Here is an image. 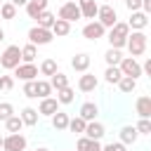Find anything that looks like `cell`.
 I'll use <instances>...</instances> for the list:
<instances>
[{"label": "cell", "mask_w": 151, "mask_h": 151, "mask_svg": "<svg viewBox=\"0 0 151 151\" xmlns=\"http://www.w3.org/2000/svg\"><path fill=\"white\" fill-rule=\"evenodd\" d=\"M127 35H130V26L125 21H116L111 28H109V45L113 50H123L125 42H127Z\"/></svg>", "instance_id": "cell-1"}, {"label": "cell", "mask_w": 151, "mask_h": 151, "mask_svg": "<svg viewBox=\"0 0 151 151\" xmlns=\"http://www.w3.org/2000/svg\"><path fill=\"white\" fill-rule=\"evenodd\" d=\"M146 45H149V38H146L144 31H132V33L127 35V42H125L130 57H134V59L142 57V54L146 52Z\"/></svg>", "instance_id": "cell-2"}, {"label": "cell", "mask_w": 151, "mask_h": 151, "mask_svg": "<svg viewBox=\"0 0 151 151\" xmlns=\"http://www.w3.org/2000/svg\"><path fill=\"white\" fill-rule=\"evenodd\" d=\"M19 64H21V47L19 45H7L0 54V66L7 68V71H14Z\"/></svg>", "instance_id": "cell-3"}, {"label": "cell", "mask_w": 151, "mask_h": 151, "mask_svg": "<svg viewBox=\"0 0 151 151\" xmlns=\"http://www.w3.org/2000/svg\"><path fill=\"white\" fill-rule=\"evenodd\" d=\"M26 137L21 132H9L7 137H2V149L5 151H26Z\"/></svg>", "instance_id": "cell-4"}, {"label": "cell", "mask_w": 151, "mask_h": 151, "mask_svg": "<svg viewBox=\"0 0 151 151\" xmlns=\"http://www.w3.org/2000/svg\"><path fill=\"white\" fill-rule=\"evenodd\" d=\"M97 21H99L104 28H111V26L118 21L116 7H113V5H99V9H97Z\"/></svg>", "instance_id": "cell-5"}, {"label": "cell", "mask_w": 151, "mask_h": 151, "mask_svg": "<svg viewBox=\"0 0 151 151\" xmlns=\"http://www.w3.org/2000/svg\"><path fill=\"white\" fill-rule=\"evenodd\" d=\"M118 68H120L123 76H130V78H134V80L142 76V64H139L134 57H123L120 64H118Z\"/></svg>", "instance_id": "cell-6"}, {"label": "cell", "mask_w": 151, "mask_h": 151, "mask_svg": "<svg viewBox=\"0 0 151 151\" xmlns=\"http://www.w3.org/2000/svg\"><path fill=\"white\" fill-rule=\"evenodd\" d=\"M52 31L50 28H40V26H33L28 31V42L31 45H50L52 42Z\"/></svg>", "instance_id": "cell-7"}, {"label": "cell", "mask_w": 151, "mask_h": 151, "mask_svg": "<svg viewBox=\"0 0 151 151\" xmlns=\"http://www.w3.org/2000/svg\"><path fill=\"white\" fill-rule=\"evenodd\" d=\"M106 35V28L99 24V21H87L85 26H83V38H87V40H92V42H97V40H101Z\"/></svg>", "instance_id": "cell-8"}, {"label": "cell", "mask_w": 151, "mask_h": 151, "mask_svg": "<svg viewBox=\"0 0 151 151\" xmlns=\"http://www.w3.org/2000/svg\"><path fill=\"white\" fill-rule=\"evenodd\" d=\"M59 19H64V21H68V24L83 19V17H80V7H78V2H64V5L59 7Z\"/></svg>", "instance_id": "cell-9"}, {"label": "cell", "mask_w": 151, "mask_h": 151, "mask_svg": "<svg viewBox=\"0 0 151 151\" xmlns=\"http://www.w3.org/2000/svg\"><path fill=\"white\" fill-rule=\"evenodd\" d=\"M14 76H17L19 80H24V83H26V80H38V66H35V64H24V61H21V64L14 68Z\"/></svg>", "instance_id": "cell-10"}, {"label": "cell", "mask_w": 151, "mask_h": 151, "mask_svg": "<svg viewBox=\"0 0 151 151\" xmlns=\"http://www.w3.org/2000/svg\"><path fill=\"white\" fill-rule=\"evenodd\" d=\"M127 26H130V31H144V28L149 26V14H144L142 9L130 12V21H127Z\"/></svg>", "instance_id": "cell-11"}, {"label": "cell", "mask_w": 151, "mask_h": 151, "mask_svg": "<svg viewBox=\"0 0 151 151\" xmlns=\"http://www.w3.org/2000/svg\"><path fill=\"white\" fill-rule=\"evenodd\" d=\"M59 106H61V104L57 101V97H42V99H40V106H38V113L50 118V116H54V113L59 111Z\"/></svg>", "instance_id": "cell-12"}, {"label": "cell", "mask_w": 151, "mask_h": 151, "mask_svg": "<svg viewBox=\"0 0 151 151\" xmlns=\"http://www.w3.org/2000/svg\"><path fill=\"white\" fill-rule=\"evenodd\" d=\"M97 85H99V80H97L94 73H87V71H85V73L78 78V90H80V92H94Z\"/></svg>", "instance_id": "cell-13"}, {"label": "cell", "mask_w": 151, "mask_h": 151, "mask_svg": "<svg viewBox=\"0 0 151 151\" xmlns=\"http://www.w3.org/2000/svg\"><path fill=\"white\" fill-rule=\"evenodd\" d=\"M78 7H80V17L83 19H97V9H99V5H97V0H78Z\"/></svg>", "instance_id": "cell-14"}, {"label": "cell", "mask_w": 151, "mask_h": 151, "mask_svg": "<svg viewBox=\"0 0 151 151\" xmlns=\"http://www.w3.org/2000/svg\"><path fill=\"white\" fill-rule=\"evenodd\" d=\"M134 109H137V116L139 118H151V97H146V94L137 97Z\"/></svg>", "instance_id": "cell-15"}, {"label": "cell", "mask_w": 151, "mask_h": 151, "mask_svg": "<svg viewBox=\"0 0 151 151\" xmlns=\"http://www.w3.org/2000/svg\"><path fill=\"white\" fill-rule=\"evenodd\" d=\"M90 64H92V59H90V54H85V52H80V54H76V57L71 59L73 71H78V73H85V71L90 68Z\"/></svg>", "instance_id": "cell-16"}, {"label": "cell", "mask_w": 151, "mask_h": 151, "mask_svg": "<svg viewBox=\"0 0 151 151\" xmlns=\"http://www.w3.org/2000/svg\"><path fill=\"white\" fill-rule=\"evenodd\" d=\"M76 151H101V144H99V139H90L83 134L76 142Z\"/></svg>", "instance_id": "cell-17"}, {"label": "cell", "mask_w": 151, "mask_h": 151, "mask_svg": "<svg viewBox=\"0 0 151 151\" xmlns=\"http://www.w3.org/2000/svg\"><path fill=\"white\" fill-rule=\"evenodd\" d=\"M104 132H106V130H104V125H101V123L90 120V123L85 125V132H83V134H85V137H90V139H101V137H104Z\"/></svg>", "instance_id": "cell-18"}, {"label": "cell", "mask_w": 151, "mask_h": 151, "mask_svg": "<svg viewBox=\"0 0 151 151\" xmlns=\"http://www.w3.org/2000/svg\"><path fill=\"white\" fill-rule=\"evenodd\" d=\"M47 2H50V0H28V2H26V14H28L31 19H35L40 12L47 9Z\"/></svg>", "instance_id": "cell-19"}, {"label": "cell", "mask_w": 151, "mask_h": 151, "mask_svg": "<svg viewBox=\"0 0 151 151\" xmlns=\"http://www.w3.org/2000/svg\"><path fill=\"white\" fill-rule=\"evenodd\" d=\"M50 31H52V35H54V38H64V35H68V33H71V24H68V21H64V19H59V17H57V19H54V24H52V28H50Z\"/></svg>", "instance_id": "cell-20"}, {"label": "cell", "mask_w": 151, "mask_h": 151, "mask_svg": "<svg viewBox=\"0 0 151 151\" xmlns=\"http://www.w3.org/2000/svg\"><path fill=\"white\" fill-rule=\"evenodd\" d=\"M97 113H99V106H97L94 101H85V104L80 106V113H78V116H80L83 120H87V123H90V120H94V118H97Z\"/></svg>", "instance_id": "cell-21"}, {"label": "cell", "mask_w": 151, "mask_h": 151, "mask_svg": "<svg viewBox=\"0 0 151 151\" xmlns=\"http://www.w3.org/2000/svg\"><path fill=\"white\" fill-rule=\"evenodd\" d=\"M19 118H21V123H24V125L33 127V125H38V118H40V113H38V109H31V106H26V109L19 113Z\"/></svg>", "instance_id": "cell-22"}, {"label": "cell", "mask_w": 151, "mask_h": 151, "mask_svg": "<svg viewBox=\"0 0 151 151\" xmlns=\"http://www.w3.org/2000/svg\"><path fill=\"white\" fill-rule=\"evenodd\" d=\"M116 85H118V90H120L123 94H132V92L137 90V80L130 78V76H120V80H118Z\"/></svg>", "instance_id": "cell-23"}, {"label": "cell", "mask_w": 151, "mask_h": 151, "mask_svg": "<svg viewBox=\"0 0 151 151\" xmlns=\"http://www.w3.org/2000/svg\"><path fill=\"white\" fill-rule=\"evenodd\" d=\"M50 118H52V127H54L57 132L66 130V127H68V120H71V118H68V113H64V111H57V113H54V116H50Z\"/></svg>", "instance_id": "cell-24"}, {"label": "cell", "mask_w": 151, "mask_h": 151, "mask_svg": "<svg viewBox=\"0 0 151 151\" xmlns=\"http://www.w3.org/2000/svg\"><path fill=\"white\" fill-rule=\"evenodd\" d=\"M137 130H134V125H125V127H120V142L125 144V146H130V144H134L137 142Z\"/></svg>", "instance_id": "cell-25"}, {"label": "cell", "mask_w": 151, "mask_h": 151, "mask_svg": "<svg viewBox=\"0 0 151 151\" xmlns=\"http://www.w3.org/2000/svg\"><path fill=\"white\" fill-rule=\"evenodd\" d=\"M73 99H76V90H73L71 85L57 90V101H59V104H73Z\"/></svg>", "instance_id": "cell-26"}, {"label": "cell", "mask_w": 151, "mask_h": 151, "mask_svg": "<svg viewBox=\"0 0 151 151\" xmlns=\"http://www.w3.org/2000/svg\"><path fill=\"white\" fill-rule=\"evenodd\" d=\"M38 71H40V76H47V78H50V76H54L59 68H57V61H54V59H42Z\"/></svg>", "instance_id": "cell-27"}, {"label": "cell", "mask_w": 151, "mask_h": 151, "mask_svg": "<svg viewBox=\"0 0 151 151\" xmlns=\"http://www.w3.org/2000/svg\"><path fill=\"white\" fill-rule=\"evenodd\" d=\"M54 19H57V17H54L52 12H47V9H45V12H40V14L35 17V21H38V26H40V28H52Z\"/></svg>", "instance_id": "cell-28"}, {"label": "cell", "mask_w": 151, "mask_h": 151, "mask_svg": "<svg viewBox=\"0 0 151 151\" xmlns=\"http://www.w3.org/2000/svg\"><path fill=\"white\" fill-rule=\"evenodd\" d=\"M35 57H38L35 45H31V42H28V45H24V47H21V61H24V64H33V59H35Z\"/></svg>", "instance_id": "cell-29"}, {"label": "cell", "mask_w": 151, "mask_h": 151, "mask_svg": "<svg viewBox=\"0 0 151 151\" xmlns=\"http://www.w3.org/2000/svg\"><path fill=\"white\" fill-rule=\"evenodd\" d=\"M120 68L118 66H106V71H104V80L109 83V85H116L118 80H120Z\"/></svg>", "instance_id": "cell-30"}, {"label": "cell", "mask_w": 151, "mask_h": 151, "mask_svg": "<svg viewBox=\"0 0 151 151\" xmlns=\"http://www.w3.org/2000/svg\"><path fill=\"white\" fill-rule=\"evenodd\" d=\"M50 85H52V90H61V87L68 85V76H64L61 71H57L54 76H50Z\"/></svg>", "instance_id": "cell-31"}, {"label": "cell", "mask_w": 151, "mask_h": 151, "mask_svg": "<svg viewBox=\"0 0 151 151\" xmlns=\"http://www.w3.org/2000/svg\"><path fill=\"white\" fill-rule=\"evenodd\" d=\"M54 90H52V85H50V80H35V97H50Z\"/></svg>", "instance_id": "cell-32"}, {"label": "cell", "mask_w": 151, "mask_h": 151, "mask_svg": "<svg viewBox=\"0 0 151 151\" xmlns=\"http://www.w3.org/2000/svg\"><path fill=\"white\" fill-rule=\"evenodd\" d=\"M104 59H106V66H118V64H120V59H123V54H120V50L109 47V50H106V54H104Z\"/></svg>", "instance_id": "cell-33"}, {"label": "cell", "mask_w": 151, "mask_h": 151, "mask_svg": "<svg viewBox=\"0 0 151 151\" xmlns=\"http://www.w3.org/2000/svg\"><path fill=\"white\" fill-rule=\"evenodd\" d=\"M85 125H87V120H83L80 116H76V118L68 120V127H66V130H71V132H76V134H83V132H85Z\"/></svg>", "instance_id": "cell-34"}, {"label": "cell", "mask_w": 151, "mask_h": 151, "mask_svg": "<svg viewBox=\"0 0 151 151\" xmlns=\"http://www.w3.org/2000/svg\"><path fill=\"white\" fill-rule=\"evenodd\" d=\"M5 127H7V132H21L24 123H21V118H19V116H9V118L5 120Z\"/></svg>", "instance_id": "cell-35"}, {"label": "cell", "mask_w": 151, "mask_h": 151, "mask_svg": "<svg viewBox=\"0 0 151 151\" xmlns=\"http://www.w3.org/2000/svg\"><path fill=\"white\" fill-rule=\"evenodd\" d=\"M17 17V7L7 0V2H2L0 5V19H14Z\"/></svg>", "instance_id": "cell-36"}, {"label": "cell", "mask_w": 151, "mask_h": 151, "mask_svg": "<svg viewBox=\"0 0 151 151\" xmlns=\"http://www.w3.org/2000/svg\"><path fill=\"white\" fill-rule=\"evenodd\" d=\"M137 134H151V120L149 118H139V123L134 125Z\"/></svg>", "instance_id": "cell-37"}, {"label": "cell", "mask_w": 151, "mask_h": 151, "mask_svg": "<svg viewBox=\"0 0 151 151\" xmlns=\"http://www.w3.org/2000/svg\"><path fill=\"white\" fill-rule=\"evenodd\" d=\"M9 116H14V106H12L9 101H2V104H0V120L5 123Z\"/></svg>", "instance_id": "cell-38"}, {"label": "cell", "mask_w": 151, "mask_h": 151, "mask_svg": "<svg viewBox=\"0 0 151 151\" xmlns=\"http://www.w3.org/2000/svg\"><path fill=\"white\" fill-rule=\"evenodd\" d=\"M24 97L38 99V97H35V80H26V83H24Z\"/></svg>", "instance_id": "cell-39"}, {"label": "cell", "mask_w": 151, "mask_h": 151, "mask_svg": "<svg viewBox=\"0 0 151 151\" xmlns=\"http://www.w3.org/2000/svg\"><path fill=\"white\" fill-rule=\"evenodd\" d=\"M101 151H127V146H125L123 142H111V144L101 146Z\"/></svg>", "instance_id": "cell-40"}, {"label": "cell", "mask_w": 151, "mask_h": 151, "mask_svg": "<svg viewBox=\"0 0 151 151\" xmlns=\"http://www.w3.org/2000/svg\"><path fill=\"white\" fill-rule=\"evenodd\" d=\"M14 87V78L12 76H0V90H12Z\"/></svg>", "instance_id": "cell-41"}, {"label": "cell", "mask_w": 151, "mask_h": 151, "mask_svg": "<svg viewBox=\"0 0 151 151\" xmlns=\"http://www.w3.org/2000/svg\"><path fill=\"white\" fill-rule=\"evenodd\" d=\"M125 7L130 12H137V9H142V0H125Z\"/></svg>", "instance_id": "cell-42"}, {"label": "cell", "mask_w": 151, "mask_h": 151, "mask_svg": "<svg viewBox=\"0 0 151 151\" xmlns=\"http://www.w3.org/2000/svg\"><path fill=\"white\" fill-rule=\"evenodd\" d=\"M142 12L144 14H151V0H142Z\"/></svg>", "instance_id": "cell-43"}, {"label": "cell", "mask_w": 151, "mask_h": 151, "mask_svg": "<svg viewBox=\"0 0 151 151\" xmlns=\"http://www.w3.org/2000/svg\"><path fill=\"white\" fill-rule=\"evenodd\" d=\"M142 73L151 76V59H146V61H144V66H142Z\"/></svg>", "instance_id": "cell-44"}, {"label": "cell", "mask_w": 151, "mask_h": 151, "mask_svg": "<svg viewBox=\"0 0 151 151\" xmlns=\"http://www.w3.org/2000/svg\"><path fill=\"white\" fill-rule=\"evenodd\" d=\"M9 2H12L14 7H26V2H28V0H9Z\"/></svg>", "instance_id": "cell-45"}, {"label": "cell", "mask_w": 151, "mask_h": 151, "mask_svg": "<svg viewBox=\"0 0 151 151\" xmlns=\"http://www.w3.org/2000/svg\"><path fill=\"white\" fill-rule=\"evenodd\" d=\"M2 40H5V31L0 28V42H2Z\"/></svg>", "instance_id": "cell-46"}, {"label": "cell", "mask_w": 151, "mask_h": 151, "mask_svg": "<svg viewBox=\"0 0 151 151\" xmlns=\"http://www.w3.org/2000/svg\"><path fill=\"white\" fill-rule=\"evenodd\" d=\"M0 149H2V134H0Z\"/></svg>", "instance_id": "cell-47"}, {"label": "cell", "mask_w": 151, "mask_h": 151, "mask_svg": "<svg viewBox=\"0 0 151 151\" xmlns=\"http://www.w3.org/2000/svg\"><path fill=\"white\" fill-rule=\"evenodd\" d=\"M35 151H47V149H35Z\"/></svg>", "instance_id": "cell-48"}, {"label": "cell", "mask_w": 151, "mask_h": 151, "mask_svg": "<svg viewBox=\"0 0 151 151\" xmlns=\"http://www.w3.org/2000/svg\"><path fill=\"white\" fill-rule=\"evenodd\" d=\"M0 5H2V0H0Z\"/></svg>", "instance_id": "cell-49"}]
</instances>
